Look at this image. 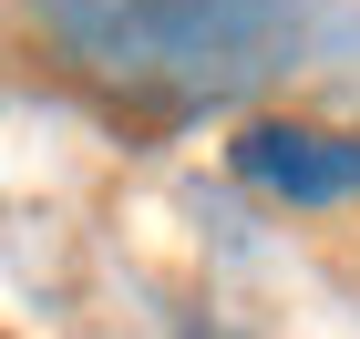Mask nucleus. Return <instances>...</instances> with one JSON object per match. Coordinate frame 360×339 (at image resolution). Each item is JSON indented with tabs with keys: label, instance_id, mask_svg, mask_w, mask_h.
Wrapping results in <instances>:
<instances>
[{
	"label": "nucleus",
	"instance_id": "1",
	"mask_svg": "<svg viewBox=\"0 0 360 339\" xmlns=\"http://www.w3.org/2000/svg\"><path fill=\"white\" fill-rule=\"evenodd\" d=\"M83 83L144 103H226L299 52V0H31Z\"/></svg>",
	"mask_w": 360,
	"mask_h": 339
},
{
	"label": "nucleus",
	"instance_id": "2",
	"mask_svg": "<svg viewBox=\"0 0 360 339\" xmlns=\"http://www.w3.org/2000/svg\"><path fill=\"white\" fill-rule=\"evenodd\" d=\"M226 175L248 196H268V206L330 216V206H360V134L309 124V113H257L248 134L226 144Z\"/></svg>",
	"mask_w": 360,
	"mask_h": 339
},
{
	"label": "nucleus",
	"instance_id": "3",
	"mask_svg": "<svg viewBox=\"0 0 360 339\" xmlns=\"http://www.w3.org/2000/svg\"><path fill=\"white\" fill-rule=\"evenodd\" d=\"M186 339H217V329H186Z\"/></svg>",
	"mask_w": 360,
	"mask_h": 339
}]
</instances>
